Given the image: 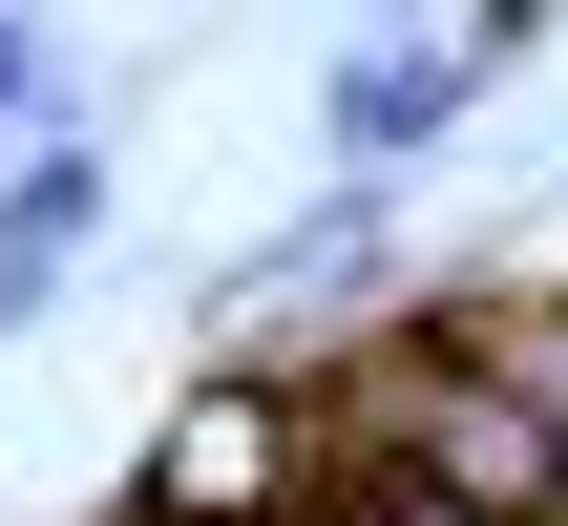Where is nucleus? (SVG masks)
Here are the masks:
<instances>
[{"instance_id":"f257e3e1","label":"nucleus","mask_w":568,"mask_h":526,"mask_svg":"<svg viewBox=\"0 0 568 526\" xmlns=\"http://www.w3.org/2000/svg\"><path fill=\"white\" fill-rule=\"evenodd\" d=\"M295 506H316V401L253 380V358H232V380L148 443V485H126V526H295Z\"/></svg>"},{"instance_id":"f03ea898","label":"nucleus","mask_w":568,"mask_h":526,"mask_svg":"<svg viewBox=\"0 0 568 526\" xmlns=\"http://www.w3.org/2000/svg\"><path fill=\"white\" fill-rule=\"evenodd\" d=\"M464 105H485V84H464L443 42H358V63L316 84V148H337V190H400V169H422Z\"/></svg>"},{"instance_id":"7ed1b4c3","label":"nucleus","mask_w":568,"mask_h":526,"mask_svg":"<svg viewBox=\"0 0 568 526\" xmlns=\"http://www.w3.org/2000/svg\"><path fill=\"white\" fill-rule=\"evenodd\" d=\"M84 232H105V148H84V127H21V148H0V337L84 274Z\"/></svg>"},{"instance_id":"20e7f679","label":"nucleus","mask_w":568,"mask_h":526,"mask_svg":"<svg viewBox=\"0 0 568 526\" xmlns=\"http://www.w3.org/2000/svg\"><path fill=\"white\" fill-rule=\"evenodd\" d=\"M63 127V63H42V0H0V148Z\"/></svg>"},{"instance_id":"39448f33","label":"nucleus","mask_w":568,"mask_h":526,"mask_svg":"<svg viewBox=\"0 0 568 526\" xmlns=\"http://www.w3.org/2000/svg\"><path fill=\"white\" fill-rule=\"evenodd\" d=\"M548 21H568V0H464V21H443V63H464V84H506V63H527Z\"/></svg>"}]
</instances>
